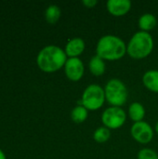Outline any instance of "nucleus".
<instances>
[{"label":"nucleus","instance_id":"f257e3e1","mask_svg":"<svg viewBox=\"0 0 158 159\" xmlns=\"http://www.w3.org/2000/svg\"><path fill=\"white\" fill-rule=\"evenodd\" d=\"M67 59L64 49L56 45H48L38 52L36 63L41 71L54 73L64 67Z\"/></svg>","mask_w":158,"mask_h":159},{"label":"nucleus","instance_id":"f03ea898","mask_svg":"<svg viewBox=\"0 0 158 159\" xmlns=\"http://www.w3.org/2000/svg\"><path fill=\"white\" fill-rule=\"evenodd\" d=\"M127 54V44L115 34L102 36L96 45V55L103 61H114L122 59Z\"/></svg>","mask_w":158,"mask_h":159},{"label":"nucleus","instance_id":"7ed1b4c3","mask_svg":"<svg viewBox=\"0 0 158 159\" xmlns=\"http://www.w3.org/2000/svg\"><path fill=\"white\" fill-rule=\"evenodd\" d=\"M154 46V38L150 33L138 31L127 45V54L134 60H142L153 52Z\"/></svg>","mask_w":158,"mask_h":159},{"label":"nucleus","instance_id":"20e7f679","mask_svg":"<svg viewBox=\"0 0 158 159\" xmlns=\"http://www.w3.org/2000/svg\"><path fill=\"white\" fill-rule=\"evenodd\" d=\"M105 99L110 106L122 107L129 98V89L126 84L118 78H111L104 87Z\"/></svg>","mask_w":158,"mask_h":159},{"label":"nucleus","instance_id":"39448f33","mask_svg":"<svg viewBox=\"0 0 158 159\" xmlns=\"http://www.w3.org/2000/svg\"><path fill=\"white\" fill-rule=\"evenodd\" d=\"M105 102L104 88L98 84H90L84 89L79 104L88 111H97L103 106Z\"/></svg>","mask_w":158,"mask_h":159},{"label":"nucleus","instance_id":"423d86ee","mask_svg":"<svg viewBox=\"0 0 158 159\" xmlns=\"http://www.w3.org/2000/svg\"><path fill=\"white\" fill-rule=\"evenodd\" d=\"M127 113L122 107L109 106L106 108L101 116L102 123L110 130H115L122 128L127 120Z\"/></svg>","mask_w":158,"mask_h":159},{"label":"nucleus","instance_id":"0eeeda50","mask_svg":"<svg viewBox=\"0 0 158 159\" xmlns=\"http://www.w3.org/2000/svg\"><path fill=\"white\" fill-rule=\"evenodd\" d=\"M132 138L141 144H148L152 142L155 135V129L146 121L133 123L130 128Z\"/></svg>","mask_w":158,"mask_h":159},{"label":"nucleus","instance_id":"6e6552de","mask_svg":"<svg viewBox=\"0 0 158 159\" xmlns=\"http://www.w3.org/2000/svg\"><path fill=\"white\" fill-rule=\"evenodd\" d=\"M63 69L66 77L73 82L81 80L85 74V65L80 58H68Z\"/></svg>","mask_w":158,"mask_h":159},{"label":"nucleus","instance_id":"1a4fd4ad","mask_svg":"<svg viewBox=\"0 0 158 159\" xmlns=\"http://www.w3.org/2000/svg\"><path fill=\"white\" fill-rule=\"evenodd\" d=\"M130 0H109L106 3L108 12L114 17H123L131 9Z\"/></svg>","mask_w":158,"mask_h":159},{"label":"nucleus","instance_id":"9d476101","mask_svg":"<svg viewBox=\"0 0 158 159\" xmlns=\"http://www.w3.org/2000/svg\"><path fill=\"white\" fill-rule=\"evenodd\" d=\"M86 48V43L81 37H74L65 45L64 51L68 58H79Z\"/></svg>","mask_w":158,"mask_h":159},{"label":"nucleus","instance_id":"9b49d317","mask_svg":"<svg viewBox=\"0 0 158 159\" xmlns=\"http://www.w3.org/2000/svg\"><path fill=\"white\" fill-rule=\"evenodd\" d=\"M142 84L150 91L158 93V70H148L142 75Z\"/></svg>","mask_w":158,"mask_h":159},{"label":"nucleus","instance_id":"f8f14e48","mask_svg":"<svg viewBox=\"0 0 158 159\" xmlns=\"http://www.w3.org/2000/svg\"><path fill=\"white\" fill-rule=\"evenodd\" d=\"M145 114V108L141 102H134L129 104L128 109V116L130 118V120H132L134 123L143 121Z\"/></svg>","mask_w":158,"mask_h":159},{"label":"nucleus","instance_id":"ddd939ff","mask_svg":"<svg viewBox=\"0 0 158 159\" xmlns=\"http://www.w3.org/2000/svg\"><path fill=\"white\" fill-rule=\"evenodd\" d=\"M157 24V19L156 17L152 13H144L142 14L138 20V25L140 28V31L150 33L152 30L156 28Z\"/></svg>","mask_w":158,"mask_h":159},{"label":"nucleus","instance_id":"4468645a","mask_svg":"<svg viewBox=\"0 0 158 159\" xmlns=\"http://www.w3.org/2000/svg\"><path fill=\"white\" fill-rule=\"evenodd\" d=\"M88 69L94 76H102L106 71L105 61H103L98 55H95L88 62Z\"/></svg>","mask_w":158,"mask_h":159},{"label":"nucleus","instance_id":"2eb2a0df","mask_svg":"<svg viewBox=\"0 0 158 159\" xmlns=\"http://www.w3.org/2000/svg\"><path fill=\"white\" fill-rule=\"evenodd\" d=\"M88 117V110L83 105H76L71 111V119L73 122L80 124L85 122Z\"/></svg>","mask_w":158,"mask_h":159},{"label":"nucleus","instance_id":"dca6fc26","mask_svg":"<svg viewBox=\"0 0 158 159\" xmlns=\"http://www.w3.org/2000/svg\"><path fill=\"white\" fill-rule=\"evenodd\" d=\"M61 16V10L57 5H50L45 11V19L49 24H55L58 22Z\"/></svg>","mask_w":158,"mask_h":159},{"label":"nucleus","instance_id":"f3484780","mask_svg":"<svg viewBox=\"0 0 158 159\" xmlns=\"http://www.w3.org/2000/svg\"><path fill=\"white\" fill-rule=\"evenodd\" d=\"M111 138V130L104 126L99 127L93 133V139L98 143H105Z\"/></svg>","mask_w":158,"mask_h":159},{"label":"nucleus","instance_id":"a211bd4d","mask_svg":"<svg viewBox=\"0 0 158 159\" xmlns=\"http://www.w3.org/2000/svg\"><path fill=\"white\" fill-rule=\"evenodd\" d=\"M138 159H158V155L153 149L143 148L139 151Z\"/></svg>","mask_w":158,"mask_h":159},{"label":"nucleus","instance_id":"6ab92c4d","mask_svg":"<svg viewBox=\"0 0 158 159\" xmlns=\"http://www.w3.org/2000/svg\"><path fill=\"white\" fill-rule=\"evenodd\" d=\"M82 4L88 8H93L96 5H98V1L97 0H83Z\"/></svg>","mask_w":158,"mask_h":159},{"label":"nucleus","instance_id":"aec40b11","mask_svg":"<svg viewBox=\"0 0 158 159\" xmlns=\"http://www.w3.org/2000/svg\"><path fill=\"white\" fill-rule=\"evenodd\" d=\"M0 159H7L6 158V156L4 154V152L0 149Z\"/></svg>","mask_w":158,"mask_h":159},{"label":"nucleus","instance_id":"412c9836","mask_svg":"<svg viewBox=\"0 0 158 159\" xmlns=\"http://www.w3.org/2000/svg\"><path fill=\"white\" fill-rule=\"evenodd\" d=\"M155 131L158 134V121L156 122V126H155Z\"/></svg>","mask_w":158,"mask_h":159}]
</instances>
